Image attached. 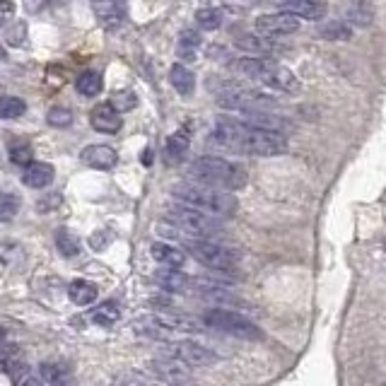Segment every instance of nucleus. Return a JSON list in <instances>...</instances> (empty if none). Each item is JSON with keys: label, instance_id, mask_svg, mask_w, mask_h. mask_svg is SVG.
Listing matches in <instances>:
<instances>
[{"label": "nucleus", "instance_id": "nucleus-1", "mask_svg": "<svg viewBox=\"0 0 386 386\" xmlns=\"http://www.w3.org/2000/svg\"><path fill=\"white\" fill-rule=\"evenodd\" d=\"M208 143L223 150L242 152V155L273 157L287 150V138L278 130L259 128L242 121L239 116H223L213 123Z\"/></svg>", "mask_w": 386, "mask_h": 386}, {"label": "nucleus", "instance_id": "nucleus-2", "mask_svg": "<svg viewBox=\"0 0 386 386\" xmlns=\"http://www.w3.org/2000/svg\"><path fill=\"white\" fill-rule=\"evenodd\" d=\"M169 193L177 203H184V206L208 213L213 218H230L237 213V198L230 191H220L213 186L196 184V181H184V184H174Z\"/></svg>", "mask_w": 386, "mask_h": 386}, {"label": "nucleus", "instance_id": "nucleus-3", "mask_svg": "<svg viewBox=\"0 0 386 386\" xmlns=\"http://www.w3.org/2000/svg\"><path fill=\"white\" fill-rule=\"evenodd\" d=\"M189 177L196 184L213 186L220 191H239L247 186V169L237 162L223 160V157H198L189 164Z\"/></svg>", "mask_w": 386, "mask_h": 386}, {"label": "nucleus", "instance_id": "nucleus-4", "mask_svg": "<svg viewBox=\"0 0 386 386\" xmlns=\"http://www.w3.org/2000/svg\"><path fill=\"white\" fill-rule=\"evenodd\" d=\"M239 75L249 77V80H256L263 87H270L275 92H285V94H294L299 92V80L290 68L278 66L268 58H259V56H244V58H237L232 63Z\"/></svg>", "mask_w": 386, "mask_h": 386}, {"label": "nucleus", "instance_id": "nucleus-5", "mask_svg": "<svg viewBox=\"0 0 386 386\" xmlns=\"http://www.w3.org/2000/svg\"><path fill=\"white\" fill-rule=\"evenodd\" d=\"M184 242L191 256L213 270H232L242 259L239 249L225 242H215L210 237H186Z\"/></svg>", "mask_w": 386, "mask_h": 386}, {"label": "nucleus", "instance_id": "nucleus-6", "mask_svg": "<svg viewBox=\"0 0 386 386\" xmlns=\"http://www.w3.org/2000/svg\"><path fill=\"white\" fill-rule=\"evenodd\" d=\"M218 101L225 109L237 113H251V111H270L275 109V96H270L263 89L244 87V85H227L218 92Z\"/></svg>", "mask_w": 386, "mask_h": 386}, {"label": "nucleus", "instance_id": "nucleus-7", "mask_svg": "<svg viewBox=\"0 0 386 386\" xmlns=\"http://www.w3.org/2000/svg\"><path fill=\"white\" fill-rule=\"evenodd\" d=\"M167 220L169 225H174L177 230H181L189 237H210L213 239L215 235L223 232V225L218 223V218L208 213H201L196 208H189L184 203H174V206L167 208Z\"/></svg>", "mask_w": 386, "mask_h": 386}, {"label": "nucleus", "instance_id": "nucleus-8", "mask_svg": "<svg viewBox=\"0 0 386 386\" xmlns=\"http://www.w3.org/2000/svg\"><path fill=\"white\" fill-rule=\"evenodd\" d=\"M203 321L206 326L215 328V331L225 333V336H232V338H239V340H261L263 338V331L254 323L251 319H247L244 314L235 309H208L203 314Z\"/></svg>", "mask_w": 386, "mask_h": 386}, {"label": "nucleus", "instance_id": "nucleus-9", "mask_svg": "<svg viewBox=\"0 0 386 386\" xmlns=\"http://www.w3.org/2000/svg\"><path fill=\"white\" fill-rule=\"evenodd\" d=\"M162 353L174 357V360H179L181 365H186V367H208L220 360L210 348H206V345H201V343H193V340L169 343V345H164Z\"/></svg>", "mask_w": 386, "mask_h": 386}, {"label": "nucleus", "instance_id": "nucleus-10", "mask_svg": "<svg viewBox=\"0 0 386 386\" xmlns=\"http://www.w3.org/2000/svg\"><path fill=\"white\" fill-rule=\"evenodd\" d=\"M150 372L155 374L160 382L169 386H189L191 384V372L186 365H181L179 360L169 355H160L150 362Z\"/></svg>", "mask_w": 386, "mask_h": 386}, {"label": "nucleus", "instance_id": "nucleus-11", "mask_svg": "<svg viewBox=\"0 0 386 386\" xmlns=\"http://www.w3.org/2000/svg\"><path fill=\"white\" fill-rule=\"evenodd\" d=\"M256 32L261 37H287V34H294L299 30V20L287 13H268V15H261L256 17Z\"/></svg>", "mask_w": 386, "mask_h": 386}, {"label": "nucleus", "instance_id": "nucleus-12", "mask_svg": "<svg viewBox=\"0 0 386 386\" xmlns=\"http://www.w3.org/2000/svg\"><path fill=\"white\" fill-rule=\"evenodd\" d=\"M80 160L87 164V167L92 169H101V172H106V169H113L118 162V152L113 150L109 145H87L85 150L80 152Z\"/></svg>", "mask_w": 386, "mask_h": 386}, {"label": "nucleus", "instance_id": "nucleus-13", "mask_svg": "<svg viewBox=\"0 0 386 386\" xmlns=\"http://www.w3.org/2000/svg\"><path fill=\"white\" fill-rule=\"evenodd\" d=\"M280 13H287L297 20H321L326 15V5L321 0H282Z\"/></svg>", "mask_w": 386, "mask_h": 386}, {"label": "nucleus", "instance_id": "nucleus-14", "mask_svg": "<svg viewBox=\"0 0 386 386\" xmlns=\"http://www.w3.org/2000/svg\"><path fill=\"white\" fill-rule=\"evenodd\" d=\"M92 10L96 15V20L104 27H118L126 20V5L123 0H92Z\"/></svg>", "mask_w": 386, "mask_h": 386}, {"label": "nucleus", "instance_id": "nucleus-15", "mask_svg": "<svg viewBox=\"0 0 386 386\" xmlns=\"http://www.w3.org/2000/svg\"><path fill=\"white\" fill-rule=\"evenodd\" d=\"M189 145H191V133H189V130H186V128L174 130V133L167 138V143H164V162H167L169 167H174V164H181V162L186 160Z\"/></svg>", "mask_w": 386, "mask_h": 386}, {"label": "nucleus", "instance_id": "nucleus-16", "mask_svg": "<svg viewBox=\"0 0 386 386\" xmlns=\"http://www.w3.org/2000/svg\"><path fill=\"white\" fill-rule=\"evenodd\" d=\"M39 379L51 386H66L73 379V367L66 360H49L39 367Z\"/></svg>", "mask_w": 386, "mask_h": 386}, {"label": "nucleus", "instance_id": "nucleus-17", "mask_svg": "<svg viewBox=\"0 0 386 386\" xmlns=\"http://www.w3.org/2000/svg\"><path fill=\"white\" fill-rule=\"evenodd\" d=\"M89 123L99 133H116L121 128V113L113 109L111 104H96L89 113Z\"/></svg>", "mask_w": 386, "mask_h": 386}, {"label": "nucleus", "instance_id": "nucleus-18", "mask_svg": "<svg viewBox=\"0 0 386 386\" xmlns=\"http://www.w3.org/2000/svg\"><path fill=\"white\" fill-rule=\"evenodd\" d=\"M152 280L162 290H167V292H186V290H191V278L184 275L177 268H164L162 266L160 270H155Z\"/></svg>", "mask_w": 386, "mask_h": 386}, {"label": "nucleus", "instance_id": "nucleus-19", "mask_svg": "<svg viewBox=\"0 0 386 386\" xmlns=\"http://www.w3.org/2000/svg\"><path fill=\"white\" fill-rule=\"evenodd\" d=\"M54 167L46 162H30L22 172V181L30 189H46V186L54 181Z\"/></svg>", "mask_w": 386, "mask_h": 386}, {"label": "nucleus", "instance_id": "nucleus-20", "mask_svg": "<svg viewBox=\"0 0 386 386\" xmlns=\"http://www.w3.org/2000/svg\"><path fill=\"white\" fill-rule=\"evenodd\" d=\"M150 254H152V259H155L157 263L164 266V268L181 270V268H184V263H186V251H181V249L172 247V244H164V242L152 244Z\"/></svg>", "mask_w": 386, "mask_h": 386}, {"label": "nucleus", "instance_id": "nucleus-21", "mask_svg": "<svg viewBox=\"0 0 386 386\" xmlns=\"http://www.w3.org/2000/svg\"><path fill=\"white\" fill-rule=\"evenodd\" d=\"M169 82L177 89L181 96H191L193 89H196V75L193 70H189L184 63H174L172 70H169Z\"/></svg>", "mask_w": 386, "mask_h": 386}, {"label": "nucleus", "instance_id": "nucleus-22", "mask_svg": "<svg viewBox=\"0 0 386 386\" xmlns=\"http://www.w3.org/2000/svg\"><path fill=\"white\" fill-rule=\"evenodd\" d=\"M242 51H249L251 56H259V58H263L266 54H273L275 51V42L273 39H268V37H261V34H256V37H242L239 39V44H237Z\"/></svg>", "mask_w": 386, "mask_h": 386}, {"label": "nucleus", "instance_id": "nucleus-23", "mask_svg": "<svg viewBox=\"0 0 386 386\" xmlns=\"http://www.w3.org/2000/svg\"><path fill=\"white\" fill-rule=\"evenodd\" d=\"M75 89L82 96H96L104 89V77H101L99 70H85L75 80Z\"/></svg>", "mask_w": 386, "mask_h": 386}, {"label": "nucleus", "instance_id": "nucleus-24", "mask_svg": "<svg viewBox=\"0 0 386 386\" xmlns=\"http://www.w3.org/2000/svg\"><path fill=\"white\" fill-rule=\"evenodd\" d=\"M68 294H70V299L75 304L87 306L96 299L99 290H96V285H92V282H87V280H73L70 287H68Z\"/></svg>", "mask_w": 386, "mask_h": 386}, {"label": "nucleus", "instance_id": "nucleus-25", "mask_svg": "<svg viewBox=\"0 0 386 386\" xmlns=\"http://www.w3.org/2000/svg\"><path fill=\"white\" fill-rule=\"evenodd\" d=\"M198 49H201V34L193 32V30L181 32V37H179V46H177L179 58L193 61V58H196V54H198Z\"/></svg>", "mask_w": 386, "mask_h": 386}, {"label": "nucleus", "instance_id": "nucleus-26", "mask_svg": "<svg viewBox=\"0 0 386 386\" xmlns=\"http://www.w3.org/2000/svg\"><path fill=\"white\" fill-rule=\"evenodd\" d=\"M319 34L328 42H336V44H343L353 37V30H350L348 22H328V25H321Z\"/></svg>", "mask_w": 386, "mask_h": 386}, {"label": "nucleus", "instance_id": "nucleus-27", "mask_svg": "<svg viewBox=\"0 0 386 386\" xmlns=\"http://www.w3.org/2000/svg\"><path fill=\"white\" fill-rule=\"evenodd\" d=\"M56 247H58V251L63 254L66 259H73L80 254V239H77L75 235H73L70 230H58L56 232Z\"/></svg>", "mask_w": 386, "mask_h": 386}, {"label": "nucleus", "instance_id": "nucleus-28", "mask_svg": "<svg viewBox=\"0 0 386 386\" xmlns=\"http://www.w3.org/2000/svg\"><path fill=\"white\" fill-rule=\"evenodd\" d=\"M27 111V104L20 96L3 94L0 96V118H20Z\"/></svg>", "mask_w": 386, "mask_h": 386}, {"label": "nucleus", "instance_id": "nucleus-29", "mask_svg": "<svg viewBox=\"0 0 386 386\" xmlns=\"http://www.w3.org/2000/svg\"><path fill=\"white\" fill-rule=\"evenodd\" d=\"M196 25L201 27V30H206V32L218 30V27L223 25V10H218V8L198 10V13H196Z\"/></svg>", "mask_w": 386, "mask_h": 386}, {"label": "nucleus", "instance_id": "nucleus-30", "mask_svg": "<svg viewBox=\"0 0 386 386\" xmlns=\"http://www.w3.org/2000/svg\"><path fill=\"white\" fill-rule=\"evenodd\" d=\"M118 316H121V311H118V306L113 304V302L99 304L92 311V321L99 323V326H113V323L118 321Z\"/></svg>", "mask_w": 386, "mask_h": 386}, {"label": "nucleus", "instance_id": "nucleus-31", "mask_svg": "<svg viewBox=\"0 0 386 386\" xmlns=\"http://www.w3.org/2000/svg\"><path fill=\"white\" fill-rule=\"evenodd\" d=\"M372 13H370V3H353L348 10V25L357 27H370Z\"/></svg>", "mask_w": 386, "mask_h": 386}, {"label": "nucleus", "instance_id": "nucleus-32", "mask_svg": "<svg viewBox=\"0 0 386 386\" xmlns=\"http://www.w3.org/2000/svg\"><path fill=\"white\" fill-rule=\"evenodd\" d=\"M46 123L54 128H68L73 123V111L63 109V106H54V109H49L46 113Z\"/></svg>", "mask_w": 386, "mask_h": 386}, {"label": "nucleus", "instance_id": "nucleus-33", "mask_svg": "<svg viewBox=\"0 0 386 386\" xmlns=\"http://www.w3.org/2000/svg\"><path fill=\"white\" fill-rule=\"evenodd\" d=\"M20 196L17 193H0V220H10L20 210Z\"/></svg>", "mask_w": 386, "mask_h": 386}, {"label": "nucleus", "instance_id": "nucleus-34", "mask_svg": "<svg viewBox=\"0 0 386 386\" xmlns=\"http://www.w3.org/2000/svg\"><path fill=\"white\" fill-rule=\"evenodd\" d=\"M10 160H13L15 164H30L34 160V152H32V145L27 143H15L10 145Z\"/></svg>", "mask_w": 386, "mask_h": 386}, {"label": "nucleus", "instance_id": "nucleus-35", "mask_svg": "<svg viewBox=\"0 0 386 386\" xmlns=\"http://www.w3.org/2000/svg\"><path fill=\"white\" fill-rule=\"evenodd\" d=\"M15 15V0H0V30L13 20Z\"/></svg>", "mask_w": 386, "mask_h": 386}, {"label": "nucleus", "instance_id": "nucleus-36", "mask_svg": "<svg viewBox=\"0 0 386 386\" xmlns=\"http://www.w3.org/2000/svg\"><path fill=\"white\" fill-rule=\"evenodd\" d=\"M111 106L116 111H126V109H133L135 106V96L133 94H116L111 101Z\"/></svg>", "mask_w": 386, "mask_h": 386}, {"label": "nucleus", "instance_id": "nucleus-37", "mask_svg": "<svg viewBox=\"0 0 386 386\" xmlns=\"http://www.w3.org/2000/svg\"><path fill=\"white\" fill-rule=\"evenodd\" d=\"M58 203H61V196H58V193H54V196H44L42 201L37 203V206H39V210H42V213H46V210L58 208Z\"/></svg>", "mask_w": 386, "mask_h": 386}, {"label": "nucleus", "instance_id": "nucleus-38", "mask_svg": "<svg viewBox=\"0 0 386 386\" xmlns=\"http://www.w3.org/2000/svg\"><path fill=\"white\" fill-rule=\"evenodd\" d=\"M113 386H143V384H140L135 377H118L116 382H113Z\"/></svg>", "mask_w": 386, "mask_h": 386}, {"label": "nucleus", "instance_id": "nucleus-39", "mask_svg": "<svg viewBox=\"0 0 386 386\" xmlns=\"http://www.w3.org/2000/svg\"><path fill=\"white\" fill-rule=\"evenodd\" d=\"M17 386H44V382H42V379H39V377H32V374H30V377H27L25 382L17 384Z\"/></svg>", "mask_w": 386, "mask_h": 386}, {"label": "nucleus", "instance_id": "nucleus-40", "mask_svg": "<svg viewBox=\"0 0 386 386\" xmlns=\"http://www.w3.org/2000/svg\"><path fill=\"white\" fill-rule=\"evenodd\" d=\"M152 162V152L147 150V152H143V164H150Z\"/></svg>", "mask_w": 386, "mask_h": 386}, {"label": "nucleus", "instance_id": "nucleus-41", "mask_svg": "<svg viewBox=\"0 0 386 386\" xmlns=\"http://www.w3.org/2000/svg\"><path fill=\"white\" fill-rule=\"evenodd\" d=\"M5 61V49H3V44H0V63Z\"/></svg>", "mask_w": 386, "mask_h": 386}, {"label": "nucleus", "instance_id": "nucleus-42", "mask_svg": "<svg viewBox=\"0 0 386 386\" xmlns=\"http://www.w3.org/2000/svg\"><path fill=\"white\" fill-rule=\"evenodd\" d=\"M0 343H5V328H0Z\"/></svg>", "mask_w": 386, "mask_h": 386}, {"label": "nucleus", "instance_id": "nucleus-43", "mask_svg": "<svg viewBox=\"0 0 386 386\" xmlns=\"http://www.w3.org/2000/svg\"><path fill=\"white\" fill-rule=\"evenodd\" d=\"M384 251H386V242H384Z\"/></svg>", "mask_w": 386, "mask_h": 386}, {"label": "nucleus", "instance_id": "nucleus-44", "mask_svg": "<svg viewBox=\"0 0 386 386\" xmlns=\"http://www.w3.org/2000/svg\"><path fill=\"white\" fill-rule=\"evenodd\" d=\"M382 386H386V382H384V384H382Z\"/></svg>", "mask_w": 386, "mask_h": 386}]
</instances>
